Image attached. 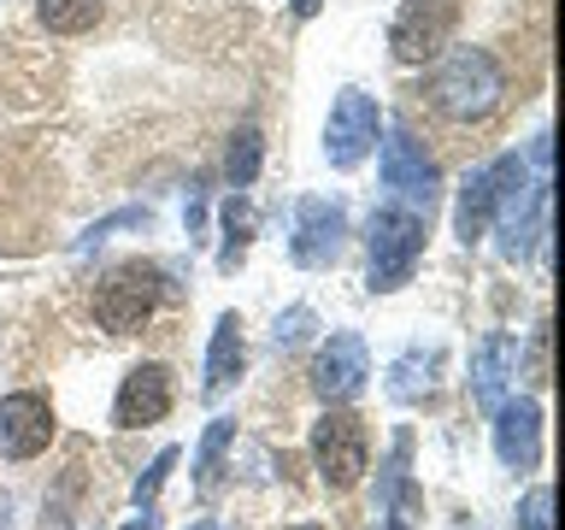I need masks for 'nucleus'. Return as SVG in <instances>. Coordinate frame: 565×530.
<instances>
[{"label": "nucleus", "mask_w": 565, "mask_h": 530, "mask_svg": "<svg viewBox=\"0 0 565 530\" xmlns=\"http://www.w3.org/2000/svg\"><path fill=\"white\" fill-rule=\"evenodd\" d=\"M312 459H318V477H324V489L348 495L353 484H360L365 466H371V442H365L360 413H348V406H330V413L312 424Z\"/></svg>", "instance_id": "39448f33"}, {"label": "nucleus", "mask_w": 565, "mask_h": 530, "mask_svg": "<svg viewBox=\"0 0 565 530\" xmlns=\"http://www.w3.org/2000/svg\"><path fill=\"white\" fill-rule=\"evenodd\" d=\"M436 371H441V348L430 342V348H406L395 365H388V395L395 401H424L436 389Z\"/></svg>", "instance_id": "a211bd4d"}, {"label": "nucleus", "mask_w": 565, "mask_h": 530, "mask_svg": "<svg viewBox=\"0 0 565 530\" xmlns=\"http://www.w3.org/2000/svg\"><path fill=\"white\" fill-rule=\"evenodd\" d=\"M242 360H247V348H242V318H236V312H224L218 325H212V348H206V383H201V395H206V401H224V389L242 378Z\"/></svg>", "instance_id": "dca6fc26"}, {"label": "nucleus", "mask_w": 565, "mask_h": 530, "mask_svg": "<svg viewBox=\"0 0 565 530\" xmlns=\"http://www.w3.org/2000/svg\"><path fill=\"white\" fill-rule=\"evenodd\" d=\"M424 212L413 206H377L365 224V254H371V289H401V283H413L418 259H424Z\"/></svg>", "instance_id": "f03ea898"}, {"label": "nucleus", "mask_w": 565, "mask_h": 530, "mask_svg": "<svg viewBox=\"0 0 565 530\" xmlns=\"http://www.w3.org/2000/svg\"><path fill=\"white\" fill-rule=\"evenodd\" d=\"M295 530H324V524H295Z\"/></svg>", "instance_id": "c756f323"}, {"label": "nucleus", "mask_w": 565, "mask_h": 530, "mask_svg": "<svg viewBox=\"0 0 565 530\" xmlns=\"http://www.w3.org/2000/svg\"><path fill=\"white\" fill-rule=\"evenodd\" d=\"M177 406V383L166 365H136L130 378L118 383V401H113V424L118 431H148V424H159Z\"/></svg>", "instance_id": "9b49d317"}, {"label": "nucleus", "mask_w": 565, "mask_h": 530, "mask_svg": "<svg viewBox=\"0 0 565 530\" xmlns=\"http://www.w3.org/2000/svg\"><path fill=\"white\" fill-rule=\"evenodd\" d=\"M494 177V219L489 224H501V254L507 259H519L530 236H542V219H547V183H530V166L519 153H501L489 166Z\"/></svg>", "instance_id": "7ed1b4c3"}, {"label": "nucleus", "mask_w": 565, "mask_h": 530, "mask_svg": "<svg viewBox=\"0 0 565 530\" xmlns=\"http://www.w3.org/2000/svg\"><path fill=\"white\" fill-rule=\"evenodd\" d=\"M371 378V353H365V336H353V330H330V342L318 348V360H312V389H318V401H353L365 389Z\"/></svg>", "instance_id": "9d476101"}, {"label": "nucleus", "mask_w": 565, "mask_h": 530, "mask_svg": "<svg viewBox=\"0 0 565 530\" xmlns=\"http://www.w3.org/2000/svg\"><path fill=\"white\" fill-rule=\"evenodd\" d=\"M289 7H295V18H312L318 7H324V0H289Z\"/></svg>", "instance_id": "cd10ccee"}, {"label": "nucleus", "mask_w": 565, "mask_h": 530, "mask_svg": "<svg viewBox=\"0 0 565 530\" xmlns=\"http://www.w3.org/2000/svg\"><path fill=\"white\" fill-rule=\"evenodd\" d=\"M124 530H159V512L153 507H136V519L124 524Z\"/></svg>", "instance_id": "bb28decb"}, {"label": "nucleus", "mask_w": 565, "mask_h": 530, "mask_svg": "<svg viewBox=\"0 0 565 530\" xmlns=\"http://www.w3.org/2000/svg\"><path fill=\"white\" fill-rule=\"evenodd\" d=\"M312 330H318V312H312V307H289V312L271 325V342L289 353V348H300V342H312Z\"/></svg>", "instance_id": "b1692460"}, {"label": "nucleus", "mask_w": 565, "mask_h": 530, "mask_svg": "<svg viewBox=\"0 0 565 530\" xmlns=\"http://www.w3.org/2000/svg\"><path fill=\"white\" fill-rule=\"evenodd\" d=\"M148 224H153V212H148V206H124V212H113V219H100V224H88V230H83L77 254H88V247H100V242H113L118 230H148Z\"/></svg>", "instance_id": "5701e85b"}, {"label": "nucleus", "mask_w": 565, "mask_h": 530, "mask_svg": "<svg viewBox=\"0 0 565 530\" xmlns=\"http://www.w3.org/2000/svg\"><path fill=\"white\" fill-rule=\"evenodd\" d=\"M383 189H395L401 201H413L424 212H430L436 194H441V166L424 153V141L406 130V124H395V130L383 136Z\"/></svg>", "instance_id": "6e6552de"}, {"label": "nucleus", "mask_w": 565, "mask_h": 530, "mask_svg": "<svg viewBox=\"0 0 565 530\" xmlns=\"http://www.w3.org/2000/svg\"><path fill=\"white\" fill-rule=\"evenodd\" d=\"M377 130H383V113L365 88H342L330 106V124H324V159L335 171H353L360 159L377 148Z\"/></svg>", "instance_id": "0eeeda50"}, {"label": "nucleus", "mask_w": 565, "mask_h": 530, "mask_svg": "<svg viewBox=\"0 0 565 530\" xmlns=\"http://www.w3.org/2000/svg\"><path fill=\"white\" fill-rule=\"evenodd\" d=\"M100 12H106V0H35V18H42V30H53V35L95 30Z\"/></svg>", "instance_id": "aec40b11"}, {"label": "nucleus", "mask_w": 565, "mask_h": 530, "mask_svg": "<svg viewBox=\"0 0 565 530\" xmlns=\"http://www.w3.org/2000/svg\"><path fill=\"white\" fill-rule=\"evenodd\" d=\"M194 530H218V524H212V519H201V524H194Z\"/></svg>", "instance_id": "c85d7f7f"}, {"label": "nucleus", "mask_w": 565, "mask_h": 530, "mask_svg": "<svg viewBox=\"0 0 565 530\" xmlns=\"http://www.w3.org/2000/svg\"><path fill=\"white\" fill-rule=\"evenodd\" d=\"M512 530H554V489L547 484H536L524 495V507H519V524Z\"/></svg>", "instance_id": "393cba45"}, {"label": "nucleus", "mask_w": 565, "mask_h": 530, "mask_svg": "<svg viewBox=\"0 0 565 530\" xmlns=\"http://www.w3.org/2000/svg\"><path fill=\"white\" fill-rule=\"evenodd\" d=\"M159 300H166V272L148 259H124L95 283V318H100V330H113V336L141 330Z\"/></svg>", "instance_id": "20e7f679"}, {"label": "nucleus", "mask_w": 565, "mask_h": 530, "mask_svg": "<svg viewBox=\"0 0 565 530\" xmlns=\"http://www.w3.org/2000/svg\"><path fill=\"white\" fill-rule=\"evenodd\" d=\"M489 219H494V177L489 166L483 171H466V183H459V201H454V236L477 247L489 236Z\"/></svg>", "instance_id": "f3484780"}, {"label": "nucleus", "mask_w": 565, "mask_h": 530, "mask_svg": "<svg viewBox=\"0 0 565 530\" xmlns=\"http://www.w3.org/2000/svg\"><path fill=\"white\" fill-rule=\"evenodd\" d=\"M406 454H413V436H395V448L383 459V484H377V512H371V530H418L424 495L406 477Z\"/></svg>", "instance_id": "ddd939ff"}, {"label": "nucleus", "mask_w": 565, "mask_h": 530, "mask_svg": "<svg viewBox=\"0 0 565 530\" xmlns=\"http://www.w3.org/2000/svg\"><path fill=\"white\" fill-rule=\"evenodd\" d=\"M171 466H177V448H159V459L136 477V507H153V495H159V484H166Z\"/></svg>", "instance_id": "a878e982"}, {"label": "nucleus", "mask_w": 565, "mask_h": 530, "mask_svg": "<svg viewBox=\"0 0 565 530\" xmlns=\"http://www.w3.org/2000/svg\"><path fill=\"white\" fill-rule=\"evenodd\" d=\"M494 454H501L507 471H536V459H542V406L536 401L494 406Z\"/></svg>", "instance_id": "2eb2a0df"}, {"label": "nucleus", "mask_w": 565, "mask_h": 530, "mask_svg": "<svg viewBox=\"0 0 565 530\" xmlns=\"http://www.w3.org/2000/svg\"><path fill=\"white\" fill-rule=\"evenodd\" d=\"M459 24V0H401L395 24H388V53L395 65H424L436 53H448Z\"/></svg>", "instance_id": "423d86ee"}, {"label": "nucleus", "mask_w": 565, "mask_h": 530, "mask_svg": "<svg viewBox=\"0 0 565 530\" xmlns=\"http://www.w3.org/2000/svg\"><path fill=\"white\" fill-rule=\"evenodd\" d=\"M519 360H524V348H519L512 330H489L483 342H477V353H471V401L483 406V413H494V406L507 401V389L519 383Z\"/></svg>", "instance_id": "f8f14e48"}, {"label": "nucleus", "mask_w": 565, "mask_h": 530, "mask_svg": "<svg viewBox=\"0 0 565 530\" xmlns=\"http://www.w3.org/2000/svg\"><path fill=\"white\" fill-rule=\"evenodd\" d=\"M259 159H265V141H259V124H242L236 136H230V153H224V171H230V183L247 189L259 177Z\"/></svg>", "instance_id": "4be33fe9"}, {"label": "nucleus", "mask_w": 565, "mask_h": 530, "mask_svg": "<svg viewBox=\"0 0 565 530\" xmlns=\"http://www.w3.org/2000/svg\"><path fill=\"white\" fill-rule=\"evenodd\" d=\"M436 77H430V100L448 124H483L501 113L507 100V71L489 47H454L436 53Z\"/></svg>", "instance_id": "f257e3e1"}, {"label": "nucleus", "mask_w": 565, "mask_h": 530, "mask_svg": "<svg viewBox=\"0 0 565 530\" xmlns=\"http://www.w3.org/2000/svg\"><path fill=\"white\" fill-rule=\"evenodd\" d=\"M254 230H259V206L236 189V194L224 201V247H218V272H236V265L247 259V242H254Z\"/></svg>", "instance_id": "6ab92c4d"}, {"label": "nucleus", "mask_w": 565, "mask_h": 530, "mask_svg": "<svg viewBox=\"0 0 565 530\" xmlns=\"http://www.w3.org/2000/svg\"><path fill=\"white\" fill-rule=\"evenodd\" d=\"M236 442V418H212L206 424V436H201V454H194V489L212 495L218 489V477H224V448Z\"/></svg>", "instance_id": "412c9836"}, {"label": "nucleus", "mask_w": 565, "mask_h": 530, "mask_svg": "<svg viewBox=\"0 0 565 530\" xmlns=\"http://www.w3.org/2000/svg\"><path fill=\"white\" fill-rule=\"evenodd\" d=\"M53 442V406L35 389H18V395L0 401V448L12 459H35Z\"/></svg>", "instance_id": "4468645a"}, {"label": "nucleus", "mask_w": 565, "mask_h": 530, "mask_svg": "<svg viewBox=\"0 0 565 530\" xmlns=\"http://www.w3.org/2000/svg\"><path fill=\"white\" fill-rule=\"evenodd\" d=\"M342 247H348V212H342V201H330V194H307V201L295 206V236H289L295 265L318 272V265L342 259Z\"/></svg>", "instance_id": "1a4fd4ad"}]
</instances>
